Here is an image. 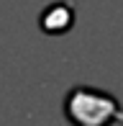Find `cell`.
Instances as JSON below:
<instances>
[{"label":"cell","instance_id":"cell-2","mask_svg":"<svg viewBox=\"0 0 123 126\" xmlns=\"http://www.w3.org/2000/svg\"><path fill=\"white\" fill-rule=\"evenodd\" d=\"M74 26V8L69 3H51L41 13V28L49 36H62Z\"/></svg>","mask_w":123,"mask_h":126},{"label":"cell","instance_id":"cell-1","mask_svg":"<svg viewBox=\"0 0 123 126\" xmlns=\"http://www.w3.org/2000/svg\"><path fill=\"white\" fill-rule=\"evenodd\" d=\"M64 118L69 126H115L123 124V103L113 93L92 85H74L64 95Z\"/></svg>","mask_w":123,"mask_h":126}]
</instances>
